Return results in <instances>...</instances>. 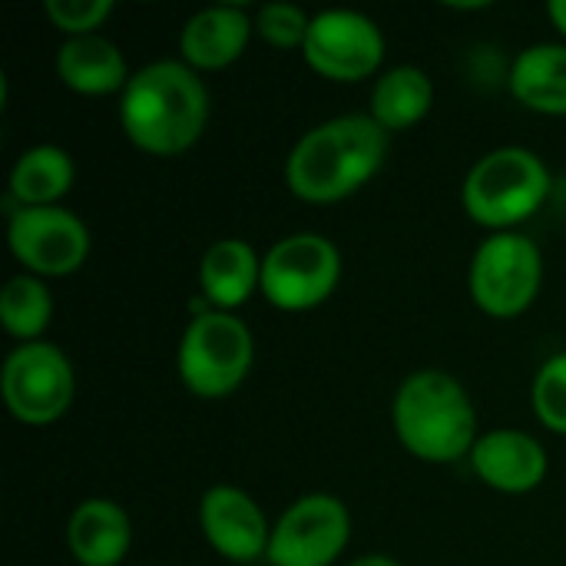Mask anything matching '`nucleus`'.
I'll use <instances>...</instances> for the list:
<instances>
[{
    "mask_svg": "<svg viewBox=\"0 0 566 566\" xmlns=\"http://www.w3.org/2000/svg\"><path fill=\"white\" fill-rule=\"evenodd\" d=\"M544 282V255L531 235L521 232H494L484 239L471 259L468 289L474 305L491 318H517L524 315Z\"/></svg>",
    "mask_w": 566,
    "mask_h": 566,
    "instance_id": "nucleus-6",
    "label": "nucleus"
},
{
    "mask_svg": "<svg viewBox=\"0 0 566 566\" xmlns=\"http://www.w3.org/2000/svg\"><path fill=\"white\" fill-rule=\"evenodd\" d=\"M348 566H401L395 557H388V554H365V557H358V560H352Z\"/></svg>",
    "mask_w": 566,
    "mask_h": 566,
    "instance_id": "nucleus-26",
    "label": "nucleus"
},
{
    "mask_svg": "<svg viewBox=\"0 0 566 566\" xmlns=\"http://www.w3.org/2000/svg\"><path fill=\"white\" fill-rule=\"evenodd\" d=\"M199 527L206 544L229 564H255L269 554L272 524L265 511L232 484H216L202 494Z\"/></svg>",
    "mask_w": 566,
    "mask_h": 566,
    "instance_id": "nucleus-12",
    "label": "nucleus"
},
{
    "mask_svg": "<svg viewBox=\"0 0 566 566\" xmlns=\"http://www.w3.org/2000/svg\"><path fill=\"white\" fill-rule=\"evenodd\" d=\"M7 411L30 428L60 421L76 398V371L53 342L17 345L0 371Z\"/></svg>",
    "mask_w": 566,
    "mask_h": 566,
    "instance_id": "nucleus-8",
    "label": "nucleus"
},
{
    "mask_svg": "<svg viewBox=\"0 0 566 566\" xmlns=\"http://www.w3.org/2000/svg\"><path fill=\"white\" fill-rule=\"evenodd\" d=\"M199 289L209 308L232 312L262 292V255L245 239H219L199 262Z\"/></svg>",
    "mask_w": 566,
    "mask_h": 566,
    "instance_id": "nucleus-16",
    "label": "nucleus"
},
{
    "mask_svg": "<svg viewBox=\"0 0 566 566\" xmlns=\"http://www.w3.org/2000/svg\"><path fill=\"white\" fill-rule=\"evenodd\" d=\"M388 133L368 113H348L312 126L285 159V186L312 206L355 196L388 159Z\"/></svg>",
    "mask_w": 566,
    "mask_h": 566,
    "instance_id": "nucleus-2",
    "label": "nucleus"
},
{
    "mask_svg": "<svg viewBox=\"0 0 566 566\" xmlns=\"http://www.w3.org/2000/svg\"><path fill=\"white\" fill-rule=\"evenodd\" d=\"M547 17H551V23L566 36V0H551L547 3Z\"/></svg>",
    "mask_w": 566,
    "mask_h": 566,
    "instance_id": "nucleus-25",
    "label": "nucleus"
},
{
    "mask_svg": "<svg viewBox=\"0 0 566 566\" xmlns=\"http://www.w3.org/2000/svg\"><path fill=\"white\" fill-rule=\"evenodd\" d=\"M255 33L275 50H302L312 17L295 3H265L255 13Z\"/></svg>",
    "mask_w": 566,
    "mask_h": 566,
    "instance_id": "nucleus-23",
    "label": "nucleus"
},
{
    "mask_svg": "<svg viewBox=\"0 0 566 566\" xmlns=\"http://www.w3.org/2000/svg\"><path fill=\"white\" fill-rule=\"evenodd\" d=\"M531 405L547 431L566 434V352L541 365L531 388Z\"/></svg>",
    "mask_w": 566,
    "mask_h": 566,
    "instance_id": "nucleus-22",
    "label": "nucleus"
},
{
    "mask_svg": "<svg viewBox=\"0 0 566 566\" xmlns=\"http://www.w3.org/2000/svg\"><path fill=\"white\" fill-rule=\"evenodd\" d=\"M46 20L70 36H90L113 17V0H46Z\"/></svg>",
    "mask_w": 566,
    "mask_h": 566,
    "instance_id": "nucleus-24",
    "label": "nucleus"
},
{
    "mask_svg": "<svg viewBox=\"0 0 566 566\" xmlns=\"http://www.w3.org/2000/svg\"><path fill=\"white\" fill-rule=\"evenodd\" d=\"M209 123V90L182 60H156L136 70L119 93V126L149 156H179L199 143Z\"/></svg>",
    "mask_w": 566,
    "mask_h": 566,
    "instance_id": "nucleus-1",
    "label": "nucleus"
},
{
    "mask_svg": "<svg viewBox=\"0 0 566 566\" xmlns=\"http://www.w3.org/2000/svg\"><path fill=\"white\" fill-rule=\"evenodd\" d=\"M56 76L66 90L80 96H106L123 93L133 73L113 40H106L103 33H90L63 40V46L56 50Z\"/></svg>",
    "mask_w": 566,
    "mask_h": 566,
    "instance_id": "nucleus-17",
    "label": "nucleus"
},
{
    "mask_svg": "<svg viewBox=\"0 0 566 566\" xmlns=\"http://www.w3.org/2000/svg\"><path fill=\"white\" fill-rule=\"evenodd\" d=\"M13 259L36 279H66L90 255V229L63 206L17 209L7 226Z\"/></svg>",
    "mask_w": 566,
    "mask_h": 566,
    "instance_id": "nucleus-9",
    "label": "nucleus"
},
{
    "mask_svg": "<svg viewBox=\"0 0 566 566\" xmlns=\"http://www.w3.org/2000/svg\"><path fill=\"white\" fill-rule=\"evenodd\" d=\"M76 179V166L60 146H33L10 169V196L20 209L56 206Z\"/></svg>",
    "mask_w": 566,
    "mask_h": 566,
    "instance_id": "nucleus-20",
    "label": "nucleus"
},
{
    "mask_svg": "<svg viewBox=\"0 0 566 566\" xmlns=\"http://www.w3.org/2000/svg\"><path fill=\"white\" fill-rule=\"evenodd\" d=\"M551 196L547 163L524 146H497L484 153L464 176L461 206L471 222L491 232H511L534 219Z\"/></svg>",
    "mask_w": 566,
    "mask_h": 566,
    "instance_id": "nucleus-4",
    "label": "nucleus"
},
{
    "mask_svg": "<svg viewBox=\"0 0 566 566\" xmlns=\"http://www.w3.org/2000/svg\"><path fill=\"white\" fill-rule=\"evenodd\" d=\"M391 424L405 451L428 464L471 458L478 444V408L464 385L441 368L411 371L398 385Z\"/></svg>",
    "mask_w": 566,
    "mask_h": 566,
    "instance_id": "nucleus-3",
    "label": "nucleus"
},
{
    "mask_svg": "<svg viewBox=\"0 0 566 566\" xmlns=\"http://www.w3.org/2000/svg\"><path fill=\"white\" fill-rule=\"evenodd\" d=\"M511 93L544 116H566V43H534L511 66Z\"/></svg>",
    "mask_w": 566,
    "mask_h": 566,
    "instance_id": "nucleus-18",
    "label": "nucleus"
},
{
    "mask_svg": "<svg viewBox=\"0 0 566 566\" xmlns=\"http://www.w3.org/2000/svg\"><path fill=\"white\" fill-rule=\"evenodd\" d=\"M53 318V295L50 289L23 272V275H13L3 292H0V325L7 328L10 338H17L20 345L27 342H43L40 335L46 332Z\"/></svg>",
    "mask_w": 566,
    "mask_h": 566,
    "instance_id": "nucleus-21",
    "label": "nucleus"
},
{
    "mask_svg": "<svg viewBox=\"0 0 566 566\" xmlns=\"http://www.w3.org/2000/svg\"><path fill=\"white\" fill-rule=\"evenodd\" d=\"M302 56L332 83H358L378 73L385 60V33L358 10H322L312 17Z\"/></svg>",
    "mask_w": 566,
    "mask_h": 566,
    "instance_id": "nucleus-11",
    "label": "nucleus"
},
{
    "mask_svg": "<svg viewBox=\"0 0 566 566\" xmlns=\"http://www.w3.org/2000/svg\"><path fill=\"white\" fill-rule=\"evenodd\" d=\"M471 468L488 488L501 494H531L547 478V451L527 431L501 428L478 438Z\"/></svg>",
    "mask_w": 566,
    "mask_h": 566,
    "instance_id": "nucleus-13",
    "label": "nucleus"
},
{
    "mask_svg": "<svg viewBox=\"0 0 566 566\" xmlns=\"http://www.w3.org/2000/svg\"><path fill=\"white\" fill-rule=\"evenodd\" d=\"M348 541V507L335 494H305L272 524L265 560L272 566H332Z\"/></svg>",
    "mask_w": 566,
    "mask_h": 566,
    "instance_id": "nucleus-10",
    "label": "nucleus"
},
{
    "mask_svg": "<svg viewBox=\"0 0 566 566\" xmlns=\"http://www.w3.org/2000/svg\"><path fill=\"white\" fill-rule=\"evenodd\" d=\"M434 103V83L421 66L401 63L385 70L371 86V109L368 116L391 136L418 126Z\"/></svg>",
    "mask_w": 566,
    "mask_h": 566,
    "instance_id": "nucleus-19",
    "label": "nucleus"
},
{
    "mask_svg": "<svg viewBox=\"0 0 566 566\" xmlns=\"http://www.w3.org/2000/svg\"><path fill=\"white\" fill-rule=\"evenodd\" d=\"M255 361V342L249 325L232 312L206 308L199 312L176 352L179 381L202 401L229 398L252 371Z\"/></svg>",
    "mask_w": 566,
    "mask_h": 566,
    "instance_id": "nucleus-5",
    "label": "nucleus"
},
{
    "mask_svg": "<svg viewBox=\"0 0 566 566\" xmlns=\"http://www.w3.org/2000/svg\"><path fill=\"white\" fill-rule=\"evenodd\" d=\"M66 547L80 566H119L133 547V521L116 501L90 497L70 514Z\"/></svg>",
    "mask_w": 566,
    "mask_h": 566,
    "instance_id": "nucleus-15",
    "label": "nucleus"
},
{
    "mask_svg": "<svg viewBox=\"0 0 566 566\" xmlns=\"http://www.w3.org/2000/svg\"><path fill=\"white\" fill-rule=\"evenodd\" d=\"M255 23L235 3H212L192 13L179 33V56L186 66L199 70H226L232 66L252 36Z\"/></svg>",
    "mask_w": 566,
    "mask_h": 566,
    "instance_id": "nucleus-14",
    "label": "nucleus"
},
{
    "mask_svg": "<svg viewBox=\"0 0 566 566\" xmlns=\"http://www.w3.org/2000/svg\"><path fill=\"white\" fill-rule=\"evenodd\" d=\"M342 282V252L318 232L279 239L262 255V295L279 312H308L332 298Z\"/></svg>",
    "mask_w": 566,
    "mask_h": 566,
    "instance_id": "nucleus-7",
    "label": "nucleus"
}]
</instances>
